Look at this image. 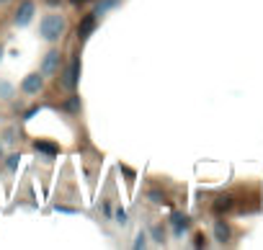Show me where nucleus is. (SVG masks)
<instances>
[{"instance_id": "f257e3e1", "label": "nucleus", "mask_w": 263, "mask_h": 250, "mask_svg": "<svg viewBox=\"0 0 263 250\" xmlns=\"http://www.w3.org/2000/svg\"><path fill=\"white\" fill-rule=\"evenodd\" d=\"M64 29H68L64 18H62L59 13H49V16H44V18H41V24H39V36H41L44 41L54 44V41L62 39Z\"/></svg>"}, {"instance_id": "f03ea898", "label": "nucleus", "mask_w": 263, "mask_h": 250, "mask_svg": "<svg viewBox=\"0 0 263 250\" xmlns=\"http://www.w3.org/2000/svg\"><path fill=\"white\" fill-rule=\"evenodd\" d=\"M59 67H62V54H59V49H49L47 54H44V59H41V75L44 78H54L57 73H59Z\"/></svg>"}, {"instance_id": "7ed1b4c3", "label": "nucleus", "mask_w": 263, "mask_h": 250, "mask_svg": "<svg viewBox=\"0 0 263 250\" xmlns=\"http://www.w3.org/2000/svg\"><path fill=\"white\" fill-rule=\"evenodd\" d=\"M41 88H44V75L41 73H29L24 80H21V90H24L26 96L41 93Z\"/></svg>"}, {"instance_id": "20e7f679", "label": "nucleus", "mask_w": 263, "mask_h": 250, "mask_svg": "<svg viewBox=\"0 0 263 250\" xmlns=\"http://www.w3.org/2000/svg\"><path fill=\"white\" fill-rule=\"evenodd\" d=\"M59 73H62V85L68 88V90H73L75 83H78V78H80V59L73 57V62H70L68 70H59Z\"/></svg>"}, {"instance_id": "39448f33", "label": "nucleus", "mask_w": 263, "mask_h": 250, "mask_svg": "<svg viewBox=\"0 0 263 250\" xmlns=\"http://www.w3.org/2000/svg\"><path fill=\"white\" fill-rule=\"evenodd\" d=\"M34 11H36V6L31 3V0L21 3L18 11H16V26H29V21L34 18Z\"/></svg>"}, {"instance_id": "423d86ee", "label": "nucleus", "mask_w": 263, "mask_h": 250, "mask_svg": "<svg viewBox=\"0 0 263 250\" xmlns=\"http://www.w3.org/2000/svg\"><path fill=\"white\" fill-rule=\"evenodd\" d=\"M96 21H98V16H88L83 24L78 26V36H80V39H88V36H91V34H93V26H96Z\"/></svg>"}, {"instance_id": "0eeeda50", "label": "nucleus", "mask_w": 263, "mask_h": 250, "mask_svg": "<svg viewBox=\"0 0 263 250\" xmlns=\"http://www.w3.org/2000/svg\"><path fill=\"white\" fill-rule=\"evenodd\" d=\"M214 237L219 240V242H227L230 240V227L219 219V222H214Z\"/></svg>"}, {"instance_id": "6e6552de", "label": "nucleus", "mask_w": 263, "mask_h": 250, "mask_svg": "<svg viewBox=\"0 0 263 250\" xmlns=\"http://www.w3.org/2000/svg\"><path fill=\"white\" fill-rule=\"evenodd\" d=\"M36 150L39 152H44V155H49V157H54L59 150H57V145H52V142H36Z\"/></svg>"}, {"instance_id": "1a4fd4ad", "label": "nucleus", "mask_w": 263, "mask_h": 250, "mask_svg": "<svg viewBox=\"0 0 263 250\" xmlns=\"http://www.w3.org/2000/svg\"><path fill=\"white\" fill-rule=\"evenodd\" d=\"M173 227H175V230H186V227H188V217L186 214H173Z\"/></svg>"}, {"instance_id": "9d476101", "label": "nucleus", "mask_w": 263, "mask_h": 250, "mask_svg": "<svg viewBox=\"0 0 263 250\" xmlns=\"http://www.w3.org/2000/svg\"><path fill=\"white\" fill-rule=\"evenodd\" d=\"M18 163H21V155H18V152H11V155L6 157V168H8V170H16Z\"/></svg>"}, {"instance_id": "9b49d317", "label": "nucleus", "mask_w": 263, "mask_h": 250, "mask_svg": "<svg viewBox=\"0 0 263 250\" xmlns=\"http://www.w3.org/2000/svg\"><path fill=\"white\" fill-rule=\"evenodd\" d=\"M230 204H232V199H230V196H222V199H217V201H214V209H217V212L230 209Z\"/></svg>"}, {"instance_id": "f8f14e48", "label": "nucleus", "mask_w": 263, "mask_h": 250, "mask_svg": "<svg viewBox=\"0 0 263 250\" xmlns=\"http://www.w3.org/2000/svg\"><path fill=\"white\" fill-rule=\"evenodd\" d=\"M111 6H116V0H103V3H98V8H96V13H93V16L106 13V8H111Z\"/></svg>"}, {"instance_id": "ddd939ff", "label": "nucleus", "mask_w": 263, "mask_h": 250, "mask_svg": "<svg viewBox=\"0 0 263 250\" xmlns=\"http://www.w3.org/2000/svg\"><path fill=\"white\" fill-rule=\"evenodd\" d=\"M152 237H155L158 245H165V232L160 230V227H155V230H152Z\"/></svg>"}, {"instance_id": "4468645a", "label": "nucleus", "mask_w": 263, "mask_h": 250, "mask_svg": "<svg viewBox=\"0 0 263 250\" xmlns=\"http://www.w3.org/2000/svg\"><path fill=\"white\" fill-rule=\"evenodd\" d=\"M114 219H116L119 224H126V222H129V217H126V212H124V209H119V212L114 214Z\"/></svg>"}, {"instance_id": "2eb2a0df", "label": "nucleus", "mask_w": 263, "mask_h": 250, "mask_svg": "<svg viewBox=\"0 0 263 250\" xmlns=\"http://www.w3.org/2000/svg\"><path fill=\"white\" fill-rule=\"evenodd\" d=\"M147 196H150V199H152V201H155V204H160V201H165V199H163V194H160V191H150V194H147Z\"/></svg>"}, {"instance_id": "dca6fc26", "label": "nucleus", "mask_w": 263, "mask_h": 250, "mask_svg": "<svg viewBox=\"0 0 263 250\" xmlns=\"http://www.w3.org/2000/svg\"><path fill=\"white\" fill-rule=\"evenodd\" d=\"M0 96H3V98H8V96H11V85H8V83L0 85Z\"/></svg>"}, {"instance_id": "f3484780", "label": "nucleus", "mask_w": 263, "mask_h": 250, "mask_svg": "<svg viewBox=\"0 0 263 250\" xmlns=\"http://www.w3.org/2000/svg\"><path fill=\"white\" fill-rule=\"evenodd\" d=\"M147 235H137V240H135V247H145L147 245V240H145Z\"/></svg>"}, {"instance_id": "a211bd4d", "label": "nucleus", "mask_w": 263, "mask_h": 250, "mask_svg": "<svg viewBox=\"0 0 263 250\" xmlns=\"http://www.w3.org/2000/svg\"><path fill=\"white\" fill-rule=\"evenodd\" d=\"M0 59H3V47H0Z\"/></svg>"}, {"instance_id": "6ab92c4d", "label": "nucleus", "mask_w": 263, "mask_h": 250, "mask_svg": "<svg viewBox=\"0 0 263 250\" xmlns=\"http://www.w3.org/2000/svg\"><path fill=\"white\" fill-rule=\"evenodd\" d=\"M0 3H11V0H0Z\"/></svg>"}]
</instances>
